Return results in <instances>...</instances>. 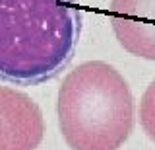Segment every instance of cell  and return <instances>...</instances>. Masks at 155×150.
<instances>
[{
    "instance_id": "cell-1",
    "label": "cell",
    "mask_w": 155,
    "mask_h": 150,
    "mask_svg": "<svg viewBox=\"0 0 155 150\" xmlns=\"http://www.w3.org/2000/svg\"><path fill=\"white\" fill-rule=\"evenodd\" d=\"M80 35L78 0H0V82L39 86L56 78Z\"/></svg>"
},
{
    "instance_id": "cell-2",
    "label": "cell",
    "mask_w": 155,
    "mask_h": 150,
    "mask_svg": "<svg viewBox=\"0 0 155 150\" xmlns=\"http://www.w3.org/2000/svg\"><path fill=\"white\" fill-rule=\"evenodd\" d=\"M134 96L105 61L70 70L58 88V129L72 150H118L134 129Z\"/></svg>"
},
{
    "instance_id": "cell-3",
    "label": "cell",
    "mask_w": 155,
    "mask_h": 150,
    "mask_svg": "<svg viewBox=\"0 0 155 150\" xmlns=\"http://www.w3.org/2000/svg\"><path fill=\"white\" fill-rule=\"evenodd\" d=\"M43 134L41 107L23 92L0 86V150H35Z\"/></svg>"
},
{
    "instance_id": "cell-4",
    "label": "cell",
    "mask_w": 155,
    "mask_h": 150,
    "mask_svg": "<svg viewBox=\"0 0 155 150\" xmlns=\"http://www.w3.org/2000/svg\"><path fill=\"white\" fill-rule=\"evenodd\" d=\"M109 16L124 51L155 61V0H110Z\"/></svg>"
},
{
    "instance_id": "cell-5",
    "label": "cell",
    "mask_w": 155,
    "mask_h": 150,
    "mask_svg": "<svg viewBox=\"0 0 155 150\" xmlns=\"http://www.w3.org/2000/svg\"><path fill=\"white\" fill-rule=\"evenodd\" d=\"M140 125L143 133L155 142V78L149 82L140 99Z\"/></svg>"
}]
</instances>
